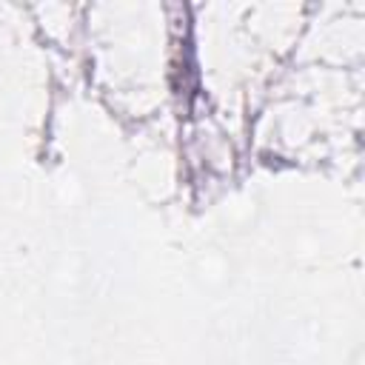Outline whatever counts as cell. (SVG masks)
I'll list each match as a JSON object with an SVG mask.
<instances>
[{
	"mask_svg": "<svg viewBox=\"0 0 365 365\" xmlns=\"http://www.w3.org/2000/svg\"><path fill=\"white\" fill-rule=\"evenodd\" d=\"M191 277L202 291H222L234 277V259L220 245H205L191 259Z\"/></svg>",
	"mask_w": 365,
	"mask_h": 365,
	"instance_id": "obj_1",
	"label": "cell"
}]
</instances>
